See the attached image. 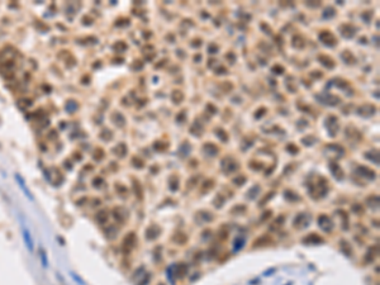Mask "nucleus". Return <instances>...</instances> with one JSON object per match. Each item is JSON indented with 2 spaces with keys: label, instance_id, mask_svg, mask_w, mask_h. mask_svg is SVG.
Returning a JSON list of instances; mask_svg holds the SVG:
<instances>
[{
  "label": "nucleus",
  "instance_id": "f257e3e1",
  "mask_svg": "<svg viewBox=\"0 0 380 285\" xmlns=\"http://www.w3.org/2000/svg\"><path fill=\"white\" fill-rule=\"evenodd\" d=\"M136 233L134 232H129V233H127L125 237L123 238V243H122V250L125 255H128V253L133 250L134 245H136Z\"/></svg>",
  "mask_w": 380,
  "mask_h": 285
},
{
  "label": "nucleus",
  "instance_id": "f03ea898",
  "mask_svg": "<svg viewBox=\"0 0 380 285\" xmlns=\"http://www.w3.org/2000/svg\"><path fill=\"white\" fill-rule=\"evenodd\" d=\"M324 125H326V129L328 131V133H330L331 137H333V136L337 134V131H338V127H340V125H338V119H337L334 115H330V117L326 119Z\"/></svg>",
  "mask_w": 380,
  "mask_h": 285
},
{
  "label": "nucleus",
  "instance_id": "7ed1b4c3",
  "mask_svg": "<svg viewBox=\"0 0 380 285\" xmlns=\"http://www.w3.org/2000/svg\"><path fill=\"white\" fill-rule=\"evenodd\" d=\"M319 39H321V42H322L323 45L328 46V47H333V46H336V45H337V39H336V37L331 33V32H328V30H323V32H321V33H319Z\"/></svg>",
  "mask_w": 380,
  "mask_h": 285
},
{
  "label": "nucleus",
  "instance_id": "20e7f679",
  "mask_svg": "<svg viewBox=\"0 0 380 285\" xmlns=\"http://www.w3.org/2000/svg\"><path fill=\"white\" fill-rule=\"evenodd\" d=\"M237 168H238V165L236 164V161L233 160V158L226 157L222 160V170H223L226 174L235 172V171H237Z\"/></svg>",
  "mask_w": 380,
  "mask_h": 285
},
{
  "label": "nucleus",
  "instance_id": "39448f33",
  "mask_svg": "<svg viewBox=\"0 0 380 285\" xmlns=\"http://www.w3.org/2000/svg\"><path fill=\"white\" fill-rule=\"evenodd\" d=\"M356 174H358L360 176L367 179V180H374V179L376 177L375 171L370 170V168L366 167V166H358V167L356 168Z\"/></svg>",
  "mask_w": 380,
  "mask_h": 285
},
{
  "label": "nucleus",
  "instance_id": "423d86ee",
  "mask_svg": "<svg viewBox=\"0 0 380 285\" xmlns=\"http://www.w3.org/2000/svg\"><path fill=\"white\" fill-rule=\"evenodd\" d=\"M318 224H319V227H321L324 232H330V231L333 228V223H332L331 218H330L328 216H326V214L319 216V218H318Z\"/></svg>",
  "mask_w": 380,
  "mask_h": 285
},
{
  "label": "nucleus",
  "instance_id": "0eeeda50",
  "mask_svg": "<svg viewBox=\"0 0 380 285\" xmlns=\"http://www.w3.org/2000/svg\"><path fill=\"white\" fill-rule=\"evenodd\" d=\"M170 270L172 271V275H175L176 278H183L188 272V266L185 263H175L172 267H170Z\"/></svg>",
  "mask_w": 380,
  "mask_h": 285
},
{
  "label": "nucleus",
  "instance_id": "6e6552de",
  "mask_svg": "<svg viewBox=\"0 0 380 285\" xmlns=\"http://www.w3.org/2000/svg\"><path fill=\"white\" fill-rule=\"evenodd\" d=\"M160 233H161V228L158 226H156V224H152V226H150L148 228L146 229V238L148 241L156 239L158 236H160Z\"/></svg>",
  "mask_w": 380,
  "mask_h": 285
},
{
  "label": "nucleus",
  "instance_id": "1a4fd4ad",
  "mask_svg": "<svg viewBox=\"0 0 380 285\" xmlns=\"http://www.w3.org/2000/svg\"><path fill=\"white\" fill-rule=\"evenodd\" d=\"M376 112V108L371 104H365V105H361L360 108L357 109V113L362 115V117H371V115Z\"/></svg>",
  "mask_w": 380,
  "mask_h": 285
},
{
  "label": "nucleus",
  "instance_id": "9d476101",
  "mask_svg": "<svg viewBox=\"0 0 380 285\" xmlns=\"http://www.w3.org/2000/svg\"><path fill=\"white\" fill-rule=\"evenodd\" d=\"M340 30H341V34L343 37H346V38H351L356 33V28L354 26H351V24H342L340 27Z\"/></svg>",
  "mask_w": 380,
  "mask_h": 285
},
{
  "label": "nucleus",
  "instance_id": "9b49d317",
  "mask_svg": "<svg viewBox=\"0 0 380 285\" xmlns=\"http://www.w3.org/2000/svg\"><path fill=\"white\" fill-rule=\"evenodd\" d=\"M330 168H331V171H332V174H333V176L337 179V180H342L343 179V171H342V168H341V166L337 164V162H332L331 165H330Z\"/></svg>",
  "mask_w": 380,
  "mask_h": 285
},
{
  "label": "nucleus",
  "instance_id": "f8f14e48",
  "mask_svg": "<svg viewBox=\"0 0 380 285\" xmlns=\"http://www.w3.org/2000/svg\"><path fill=\"white\" fill-rule=\"evenodd\" d=\"M112 217L114 218V220L117 223H123L124 222V212L121 207H115L112 210Z\"/></svg>",
  "mask_w": 380,
  "mask_h": 285
},
{
  "label": "nucleus",
  "instance_id": "ddd939ff",
  "mask_svg": "<svg viewBox=\"0 0 380 285\" xmlns=\"http://www.w3.org/2000/svg\"><path fill=\"white\" fill-rule=\"evenodd\" d=\"M346 136L348 137V138H351V140H360L361 138V134H360V132H358L355 127H352V125H350V127H347L346 128Z\"/></svg>",
  "mask_w": 380,
  "mask_h": 285
},
{
  "label": "nucleus",
  "instance_id": "4468645a",
  "mask_svg": "<svg viewBox=\"0 0 380 285\" xmlns=\"http://www.w3.org/2000/svg\"><path fill=\"white\" fill-rule=\"evenodd\" d=\"M303 242L309 243V245H315V243H322L323 238H321L318 235H315V233H311V235H308V237L303 238Z\"/></svg>",
  "mask_w": 380,
  "mask_h": 285
},
{
  "label": "nucleus",
  "instance_id": "2eb2a0df",
  "mask_svg": "<svg viewBox=\"0 0 380 285\" xmlns=\"http://www.w3.org/2000/svg\"><path fill=\"white\" fill-rule=\"evenodd\" d=\"M95 219H97V222L100 226H105L108 219H109V214L105 212V210H100V212H98L97 216H95Z\"/></svg>",
  "mask_w": 380,
  "mask_h": 285
},
{
  "label": "nucleus",
  "instance_id": "dca6fc26",
  "mask_svg": "<svg viewBox=\"0 0 380 285\" xmlns=\"http://www.w3.org/2000/svg\"><path fill=\"white\" fill-rule=\"evenodd\" d=\"M203 150H204V152H205L207 155H209V156H216V155L218 153V151H219L218 147H217L216 144H213V143H210V142H208V143L204 144Z\"/></svg>",
  "mask_w": 380,
  "mask_h": 285
},
{
  "label": "nucleus",
  "instance_id": "f3484780",
  "mask_svg": "<svg viewBox=\"0 0 380 285\" xmlns=\"http://www.w3.org/2000/svg\"><path fill=\"white\" fill-rule=\"evenodd\" d=\"M132 186H133V192H134V194H136V196L138 198V200H142V198H143V190H142V186H141V184L136 180V179H133V184H132Z\"/></svg>",
  "mask_w": 380,
  "mask_h": 285
},
{
  "label": "nucleus",
  "instance_id": "a211bd4d",
  "mask_svg": "<svg viewBox=\"0 0 380 285\" xmlns=\"http://www.w3.org/2000/svg\"><path fill=\"white\" fill-rule=\"evenodd\" d=\"M318 58H319V61L322 62V65H324L327 69H333V67H334V61H333L331 57L324 56V55H321Z\"/></svg>",
  "mask_w": 380,
  "mask_h": 285
},
{
  "label": "nucleus",
  "instance_id": "6ab92c4d",
  "mask_svg": "<svg viewBox=\"0 0 380 285\" xmlns=\"http://www.w3.org/2000/svg\"><path fill=\"white\" fill-rule=\"evenodd\" d=\"M171 100L175 103V104H180L183 100H184V94L183 91L180 90H174L171 93Z\"/></svg>",
  "mask_w": 380,
  "mask_h": 285
},
{
  "label": "nucleus",
  "instance_id": "aec40b11",
  "mask_svg": "<svg viewBox=\"0 0 380 285\" xmlns=\"http://www.w3.org/2000/svg\"><path fill=\"white\" fill-rule=\"evenodd\" d=\"M304 45H305V42H304V38L302 37V36H299V34H297V36H294L293 37V47H295V48H303L304 47Z\"/></svg>",
  "mask_w": 380,
  "mask_h": 285
},
{
  "label": "nucleus",
  "instance_id": "412c9836",
  "mask_svg": "<svg viewBox=\"0 0 380 285\" xmlns=\"http://www.w3.org/2000/svg\"><path fill=\"white\" fill-rule=\"evenodd\" d=\"M366 203H367V205L370 207V208L378 209V207H379V196H378V195H371V196H369V198L366 199Z\"/></svg>",
  "mask_w": 380,
  "mask_h": 285
},
{
  "label": "nucleus",
  "instance_id": "4be33fe9",
  "mask_svg": "<svg viewBox=\"0 0 380 285\" xmlns=\"http://www.w3.org/2000/svg\"><path fill=\"white\" fill-rule=\"evenodd\" d=\"M114 153L119 156V157H124L125 153H127V146L124 143H119L117 147L114 148Z\"/></svg>",
  "mask_w": 380,
  "mask_h": 285
},
{
  "label": "nucleus",
  "instance_id": "5701e85b",
  "mask_svg": "<svg viewBox=\"0 0 380 285\" xmlns=\"http://www.w3.org/2000/svg\"><path fill=\"white\" fill-rule=\"evenodd\" d=\"M284 198L287 199V200H289V202H297V200H299V199H300V198L298 196V194H297V193L290 192V190H287V192L284 193Z\"/></svg>",
  "mask_w": 380,
  "mask_h": 285
},
{
  "label": "nucleus",
  "instance_id": "b1692460",
  "mask_svg": "<svg viewBox=\"0 0 380 285\" xmlns=\"http://www.w3.org/2000/svg\"><path fill=\"white\" fill-rule=\"evenodd\" d=\"M104 150L103 148H100V147H98V148H95L94 150V152H93V158L95 161H101L103 158H104Z\"/></svg>",
  "mask_w": 380,
  "mask_h": 285
},
{
  "label": "nucleus",
  "instance_id": "393cba45",
  "mask_svg": "<svg viewBox=\"0 0 380 285\" xmlns=\"http://www.w3.org/2000/svg\"><path fill=\"white\" fill-rule=\"evenodd\" d=\"M172 239L176 242V243H179V245H183V243H185V242H186L188 237L185 236V233H181V232H177V233L172 237Z\"/></svg>",
  "mask_w": 380,
  "mask_h": 285
},
{
  "label": "nucleus",
  "instance_id": "a878e982",
  "mask_svg": "<svg viewBox=\"0 0 380 285\" xmlns=\"http://www.w3.org/2000/svg\"><path fill=\"white\" fill-rule=\"evenodd\" d=\"M243 246H245V238L237 237V238L235 239V242H233V251L237 252V251H239Z\"/></svg>",
  "mask_w": 380,
  "mask_h": 285
},
{
  "label": "nucleus",
  "instance_id": "bb28decb",
  "mask_svg": "<svg viewBox=\"0 0 380 285\" xmlns=\"http://www.w3.org/2000/svg\"><path fill=\"white\" fill-rule=\"evenodd\" d=\"M340 101H341L340 98L332 97V95H328V97H326V99H323V104H328V105H336Z\"/></svg>",
  "mask_w": 380,
  "mask_h": 285
},
{
  "label": "nucleus",
  "instance_id": "cd10ccee",
  "mask_svg": "<svg viewBox=\"0 0 380 285\" xmlns=\"http://www.w3.org/2000/svg\"><path fill=\"white\" fill-rule=\"evenodd\" d=\"M259 193H260V186H259V185H253V186L248 190L247 198H248V199H255V198L257 196Z\"/></svg>",
  "mask_w": 380,
  "mask_h": 285
},
{
  "label": "nucleus",
  "instance_id": "c85d7f7f",
  "mask_svg": "<svg viewBox=\"0 0 380 285\" xmlns=\"http://www.w3.org/2000/svg\"><path fill=\"white\" fill-rule=\"evenodd\" d=\"M267 242H270V237L269 236H265V237H260L255 241V243H253V247H259V246H265Z\"/></svg>",
  "mask_w": 380,
  "mask_h": 285
},
{
  "label": "nucleus",
  "instance_id": "c756f323",
  "mask_svg": "<svg viewBox=\"0 0 380 285\" xmlns=\"http://www.w3.org/2000/svg\"><path fill=\"white\" fill-rule=\"evenodd\" d=\"M342 58L345 60V62H347V63H354L356 60H355V57L352 56V53L350 51H343L342 52Z\"/></svg>",
  "mask_w": 380,
  "mask_h": 285
},
{
  "label": "nucleus",
  "instance_id": "7c9ffc66",
  "mask_svg": "<svg viewBox=\"0 0 380 285\" xmlns=\"http://www.w3.org/2000/svg\"><path fill=\"white\" fill-rule=\"evenodd\" d=\"M23 237H24V241L27 243V247L29 250H32V248H33V242H32V239L29 238V232L26 228H23Z\"/></svg>",
  "mask_w": 380,
  "mask_h": 285
},
{
  "label": "nucleus",
  "instance_id": "2f4dec72",
  "mask_svg": "<svg viewBox=\"0 0 380 285\" xmlns=\"http://www.w3.org/2000/svg\"><path fill=\"white\" fill-rule=\"evenodd\" d=\"M117 232H118V229H117V227H114V226H108L107 228H105V235H107L108 237H115V235H117Z\"/></svg>",
  "mask_w": 380,
  "mask_h": 285
},
{
  "label": "nucleus",
  "instance_id": "473e14b6",
  "mask_svg": "<svg viewBox=\"0 0 380 285\" xmlns=\"http://www.w3.org/2000/svg\"><path fill=\"white\" fill-rule=\"evenodd\" d=\"M341 246H342V251L346 253V255H347V256H351L352 248H351V246H350V245H348V242L342 241V242H341Z\"/></svg>",
  "mask_w": 380,
  "mask_h": 285
},
{
  "label": "nucleus",
  "instance_id": "72a5a7b5",
  "mask_svg": "<svg viewBox=\"0 0 380 285\" xmlns=\"http://www.w3.org/2000/svg\"><path fill=\"white\" fill-rule=\"evenodd\" d=\"M305 217H307V216H305L304 213H300V214H299V216H298L297 218L294 219V222H293V223H294V226L299 227V224H304V218H305ZM304 227H305V224H304Z\"/></svg>",
  "mask_w": 380,
  "mask_h": 285
},
{
  "label": "nucleus",
  "instance_id": "f704fd0d",
  "mask_svg": "<svg viewBox=\"0 0 380 285\" xmlns=\"http://www.w3.org/2000/svg\"><path fill=\"white\" fill-rule=\"evenodd\" d=\"M216 132H217L218 137H219V138H220L222 141H224V142H227V141H228V136H227L226 131H223L222 128H217V129H216Z\"/></svg>",
  "mask_w": 380,
  "mask_h": 285
},
{
  "label": "nucleus",
  "instance_id": "c9c22d12",
  "mask_svg": "<svg viewBox=\"0 0 380 285\" xmlns=\"http://www.w3.org/2000/svg\"><path fill=\"white\" fill-rule=\"evenodd\" d=\"M153 148L157 151H165L167 148V143L165 142H155L153 143Z\"/></svg>",
  "mask_w": 380,
  "mask_h": 285
},
{
  "label": "nucleus",
  "instance_id": "e433bc0d",
  "mask_svg": "<svg viewBox=\"0 0 380 285\" xmlns=\"http://www.w3.org/2000/svg\"><path fill=\"white\" fill-rule=\"evenodd\" d=\"M334 15V9L332 6H327L323 12V18H331Z\"/></svg>",
  "mask_w": 380,
  "mask_h": 285
},
{
  "label": "nucleus",
  "instance_id": "4c0bfd02",
  "mask_svg": "<svg viewBox=\"0 0 380 285\" xmlns=\"http://www.w3.org/2000/svg\"><path fill=\"white\" fill-rule=\"evenodd\" d=\"M132 164H133V166L137 167V168H142V167L144 166L143 161L141 160L140 157H133V158H132Z\"/></svg>",
  "mask_w": 380,
  "mask_h": 285
},
{
  "label": "nucleus",
  "instance_id": "58836bf2",
  "mask_svg": "<svg viewBox=\"0 0 380 285\" xmlns=\"http://www.w3.org/2000/svg\"><path fill=\"white\" fill-rule=\"evenodd\" d=\"M180 151H181V152H184L181 156H184V157H185V156H188V155H189V152H190V144H189L188 142H184V143H183V146L180 147Z\"/></svg>",
  "mask_w": 380,
  "mask_h": 285
},
{
  "label": "nucleus",
  "instance_id": "ea45409f",
  "mask_svg": "<svg viewBox=\"0 0 380 285\" xmlns=\"http://www.w3.org/2000/svg\"><path fill=\"white\" fill-rule=\"evenodd\" d=\"M103 184H104V180H103L101 176H97V177L93 179V185H94L95 188H100Z\"/></svg>",
  "mask_w": 380,
  "mask_h": 285
},
{
  "label": "nucleus",
  "instance_id": "a19ab883",
  "mask_svg": "<svg viewBox=\"0 0 380 285\" xmlns=\"http://www.w3.org/2000/svg\"><path fill=\"white\" fill-rule=\"evenodd\" d=\"M115 189H117V192H118L121 195L128 193V189H127L124 185H121V184H115Z\"/></svg>",
  "mask_w": 380,
  "mask_h": 285
},
{
  "label": "nucleus",
  "instance_id": "79ce46f5",
  "mask_svg": "<svg viewBox=\"0 0 380 285\" xmlns=\"http://www.w3.org/2000/svg\"><path fill=\"white\" fill-rule=\"evenodd\" d=\"M100 137H101L103 140H105V141H109V140L112 138V137H113V134L110 133V131H109V129H104V132L100 134Z\"/></svg>",
  "mask_w": 380,
  "mask_h": 285
},
{
  "label": "nucleus",
  "instance_id": "37998d69",
  "mask_svg": "<svg viewBox=\"0 0 380 285\" xmlns=\"http://www.w3.org/2000/svg\"><path fill=\"white\" fill-rule=\"evenodd\" d=\"M245 181H246V177H245L243 175H239V176H237V177L233 179V183L237 184V185H242Z\"/></svg>",
  "mask_w": 380,
  "mask_h": 285
},
{
  "label": "nucleus",
  "instance_id": "c03bdc74",
  "mask_svg": "<svg viewBox=\"0 0 380 285\" xmlns=\"http://www.w3.org/2000/svg\"><path fill=\"white\" fill-rule=\"evenodd\" d=\"M150 280H151V274H146V275L143 276V279L138 283V285H147L150 283Z\"/></svg>",
  "mask_w": 380,
  "mask_h": 285
},
{
  "label": "nucleus",
  "instance_id": "a18cd8bd",
  "mask_svg": "<svg viewBox=\"0 0 380 285\" xmlns=\"http://www.w3.org/2000/svg\"><path fill=\"white\" fill-rule=\"evenodd\" d=\"M200 216H202V218H203V222H210L213 219V216L212 214H209L208 212H204V213H199Z\"/></svg>",
  "mask_w": 380,
  "mask_h": 285
},
{
  "label": "nucleus",
  "instance_id": "49530a36",
  "mask_svg": "<svg viewBox=\"0 0 380 285\" xmlns=\"http://www.w3.org/2000/svg\"><path fill=\"white\" fill-rule=\"evenodd\" d=\"M302 141H303L305 144H307V146H311V144H313V143H314V141H315V140L313 138L312 136H309V137H304V138H303Z\"/></svg>",
  "mask_w": 380,
  "mask_h": 285
},
{
  "label": "nucleus",
  "instance_id": "de8ad7c7",
  "mask_svg": "<svg viewBox=\"0 0 380 285\" xmlns=\"http://www.w3.org/2000/svg\"><path fill=\"white\" fill-rule=\"evenodd\" d=\"M265 113H266V108H260V109L256 112V114H255V118H256V119H260L262 115H265Z\"/></svg>",
  "mask_w": 380,
  "mask_h": 285
},
{
  "label": "nucleus",
  "instance_id": "09e8293b",
  "mask_svg": "<svg viewBox=\"0 0 380 285\" xmlns=\"http://www.w3.org/2000/svg\"><path fill=\"white\" fill-rule=\"evenodd\" d=\"M365 157H366V158H370V160H371V161H374L375 164H379V157H378V155L371 156V155H370V152H366V153H365Z\"/></svg>",
  "mask_w": 380,
  "mask_h": 285
},
{
  "label": "nucleus",
  "instance_id": "8fccbe9b",
  "mask_svg": "<svg viewBox=\"0 0 380 285\" xmlns=\"http://www.w3.org/2000/svg\"><path fill=\"white\" fill-rule=\"evenodd\" d=\"M352 210H354V212H357L358 214H361L362 210H364V207H362L361 204H355V205L352 207Z\"/></svg>",
  "mask_w": 380,
  "mask_h": 285
},
{
  "label": "nucleus",
  "instance_id": "3c124183",
  "mask_svg": "<svg viewBox=\"0 0 380 285\" xmlns=\"http://www.w3.org/2000/svg\"><path fill=\"white\" fill-rule=\"evenodd\" d=\"M217 51H218V46L217 45H209V48H208L209 53H217Z\"/></svg>",
  "mask_w": 380,
  "mask_h": 285
},
{
  "label": "nucleus",
  "instance_id": "603ef678",
  "mask_svg": "<svg viewBox=\"0 0 380 285\" xmlns=\"http://www.w3.org/2000/svg\"><path fill=\"white\" fill-rule=\"evenodd\" d=\"M204 189H209V188H212V186H214V181L213 180H207V181H204Z\"/></svg>",
  "mask_w": 380,
  "mask_h": 285
},
{
  "label": "nucleus",
  "instance_id": "864d4df0",
  "mask_svg": "<svg viewBox=\"0 0 380 285\" xmlns=\"http://www.w3.org/2000/svg\"><path fill=\"white\" fill-rule=\"evenodd\" d=\"M272 71H275L276 73H283V72H284V69H283L281 66L276 65V66H274V67H272Z\"/></svg>",
  "mask_w": 380,
  "mask_h": 285
},
{
  "label": "nucleus",
  "instance_id": "5fc2aeb1",
  "mask_svg": "<svg viewBox=\"0 0 380 285\" xmlns=\"http://www.w3.org/2000/svg\"><path fill=\"white\" fill-rule=\"evenodd\" d=\"M185 117H186V115H185V112H180V113H179V115H177L176 121H177V122H180L181 119H183V121H185Z\"/></svg>",
  "mask_w": 380,
  "mask_h": 285
},
{
  "label": "nucleus",
  "instance_id": "6e6d98bb",
  "mask_svg": "<svg viewBox=\"0 0 380 285\" xmlns=\"http://www.w3.org/2000/svg\"><path fill=\"white\" fill-rule=\"evenodd\" d=\"M274 194H275V193H269V195H267V196H266L265 199H262L261 202H260V205H263V204H265V203L267 202V200H269V199H270V198H271V196H272Z\"/></svg>",
  "mask_w": 380,
  "mask_h": 285
},
{
  "label": "nucleus",
  "instance_id": "4d7b16f0",
  "mask_svg": "<svg viewBox=\"0 0 380 285\" xmlns=\"http://www.w3.org/2000/svg\"><path fill=\"white\" fill-rule=\"evenodd\" d=\"M271 213H272L271 210H267V212L262 213V217H261V219H262V220H266V219H267V218H269V217L271 216Z\"/></svg>",
  "mask_w": 380,
  "mask_h": 285
},
{
  "label": "nucleus",
  "instance_id": "13d9d810",
  "mask_svg": "<svg viewBox=\"0 0 380 285\" xmlns=\"http://www.w3.org/2000/svg\"><path fill=\"white\" fill-rule=\"evenodd\" d=\"M227 72V70H226V67H223V66H220L219 69H217V73L218 75H220V73H226Z\"/></svg>",
  "mask_w": 380,
  "mask_h": 285
},
{
  "label": "nucleus",
  "instance_id": "bf43d9fd",
  "mask_svg": "<svg viewBox=\"0 0 380 285\" xmlns=\"http://www.w3.org/2000/svg\"><path fill=\"white\" fill-rule=\"evenodd\" d=\"M287 148H288V150H291V151H293V153H294V152H298V148H297V147H295L294 144H289V146L287 147Z\"/></svg>",
  "mask_w": 380,
  "mask_h": 285
},
{
  "label": "nucleus",
  "instance_id": "052dcab7",
  "mask_svg": "<svg viewBox=\"0 0 380 285\" xmlns=\"http://www.w3.org/2000/svg\"><path fill=\"white\" fill-rule=\"evenodd\" d=\"M73 157H75L76 160H81V158H82V155H80V152H75V153H73Z\"/></svg>",
  "mask_w": 380,
  "mask_h": 285
},
{
  "label": "nucleus",
  "instance_id": "680f3d73",
  "mask_svg": "<svg viewBox=\"0 0 380 285\" xmlns=\"http://www.w3.org/2000/svg\"><path fill=\"white\" fill-rule=\"evenodd\" d=\"M274 271H275V269H270L269 271H266L265 274H263V275H265V276H269V274H270V272H274Z\"/></svg>",
  "mask_w": 380,
  "mask_h": 285
},
{
  "label": "nucleus",
  "instance_id": "e2e57ef3",
  "mask_svg": "<svg viewBox=\"0 0 380 285\" xmlns=\"http://www.w3.org/2000/svg\"><path fill=\"white\" fill-rule=\"evenodd\" d=\"M158 285H165V284H158Z\"/></svg>",
  "mask_w": 380,
  "mask_h": 285
}]
</instances>
